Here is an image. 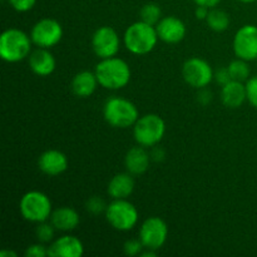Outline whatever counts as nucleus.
Masks as SVG:
<instances>
[{"label":"nucleus","instance_id":"obj_2","mask_svg":"<svg viewBox=\"0 0 257 257\" xmlns=\"http://www.w3.org/2000/svg\"><path fill=\"white\" fill-rule=\"evenodd\" d=\"M158 38L155 25L147 23L136 22L125 29L123 35V43L128 52L136 55H146L152 52L157 45Z\"/></svg>","mask_w":257,"mask_h":257},{"label":"nucleus","instance_id":"obj_29","mask_svg":"<svg viewBox=\"0 0 257 257\" xmlns=\"http://www.w3.org/2000/svg\"><path fill=\"white\" fill-rule=\"evenodd\" d=\"M25 256L27 257H47L49 256V251H48V246H45V243L39 242L33 243L29 247H27L25 250Z\"/></svg>","mask_w":257,"mask_h":257},{"label":"nucleus","instance_id":"obj_19","mask_svg":"<svg viewBox=\"0 0 257 257\" xmlns=\"http://www.w3.org/2000/svg\"><path fill=\"white\" fill-rule=\"evenodd\" d=\"M135 187L136 182L132 173H117L108 182L107 193L112 200H123V198H128L132 195Z\"/></svg>","mask_w":257,"mask_h":257},{"label":"nucleus","instance_id":"obj_20","mask_svg":"<svg viewBox=\"0 0 257 257\" xmlns=\"http://www.w3.org/2000/svg\"><path fill=\"white\" fill-rule=\"evenodd\" d=\"M247 100L246 84L238 80H231L221 88V102L231 109L240 108Z\"/></svg>","mask_w":257,"mask_h":257},{"label":"nucleus","instance_id":"obj_16","mask_svg":"<svg viewBox=\"0 0 257 257\" xmlns=\"http://www.w3.org/2000/svg\"><path fill=\"white\" fill-rule=\"evenodd\" d=\"M29 67L34 74L39 77H48L54 73L57 68V60L49 49L38 48L30 53Z\"/></svg>","mask_w":257,"mask_h":257},{"label":"nucleus","instance_id":"obj_26","mask_svg":"<svg viewBox=\"0 0 257 257\" xmlns=\"http://www.w3.org/2000/svg\"><path fill=\"white\" fill-rule=\"evenodd\" d=\"M107 206L108 205L104 202V200L102 197H99V196H92L85 202V210L90 215L98 216L100 213H105Z\"/></svg>","mask_w":257,"mask_h":257},{"label":"nucleus","instance_id":"obj_25","mask_svg":"<svg viewBox=\"0 0 257 257\" xmlns=\"http://www.w3.org/2000/svg\"><path fill=\"white\" fill-rule=\"evenodd\" d=\"M54 233L55 227L52 225V222H40L38 223L37 228H35V236H37L38 241L43 243L53 242L54 241Z\"/></svg>","mask_w":257,"mask_h":257},{"label":"nucleus","instance_id":"obj_11","mask_svg":"<svg viewBox=\"0 0 257 257\" xmlns=\"http://www.w3.org/2000/svg\"><path fill=\"white\" fill-rule=\"evenodd\" d=\"M92 49L99 59L115 57L119 52L120 38L115 29L108 25L98 28L92 35Z\"/></svg>","mask_w":257,"mask_h":257},{"label":"nucleus","instance_id":"obj_5","mask_svg":"<svg viewBox=\"0 0 257 257\" xmlns=\"http://www.w3.org/2000/svg\"><path fill=\"white\" fill-rule=\"evenodd\" d=\"M166 133V123L161 115L148 113L137 119L133 125V137L137 145L152 148L163 140Z\"/></svg>","mask_w":257,"mask_h":257},{"label":"nucleus","instance_id":"obj_3","mask_svg":"<svg viewBox=\"0 0 257 257\" xmlns=\"http://www.w3.org/2000/svg\"><path fill=\"white\" fill-rule=\"evenodd\" d=\"M32 38L18 28H9L0 35V58L7 63H18L29 58Z\"/></svg>","mask_w":257,"mask_h":257},{"label":"nucleus","instance_id":"obj_9","mask_svg":"<svg viewBox=\"0 0 257 257\" xmlns=\"http://www.w3.org/2000/svg\"><path fill=\"white\" fill-rule=\"evenodd\" d=\"M30 38L33 44L38 48H50L59 44L63 38V27L58 20L52 18H44L33 25L30 30Z\"/></svg>","mask_w":257,"mask_h":257},{"label":"nucleus","instance_id":"obj_24","mask_svg":"<svg viewBox=\"0 0 257 257\" xmlns=\"http://www.w3.org/2000/svg\"><path fill=\"white\" fill-rule=\"evenodd\" d=\"M140 18L142 22L151 25H157L158 22L162 19V9L156 3H147L143 5L140 10Z\"/></svg>","mask_w":257,"mask_h":257},{"label":"nucleus","instance_id":"obj_27","mask_svg":"<svg viewBox=\"0 0 257 257\" xmlns=\"http://www.w3.org/2000/svg\"><path fill=\"white\" fill-rule=\"evenodd\" d=\"M145 250V246H143L142 241L140 238H131L127 240L123 245V251L127 256H140L141 252Z\"/></svg>","mask_w":257,"mask_h":257},{"label":"nucleus","instance_id":"obj_36","mask_svg":"<svg viewBox=\"0 0 257 257\" xmlns=\"http://www.w3.org/2000/svg\"><path fill=\"white\" fill-rule=\"evenodd\" d=\"M140 256H142V257H156V256H157V251L151 250V248H145V250L141 252Z\"/></svg>","mask_w":257,"mask_h":257},{"label":"nucleus","instance_id":"obj_22","mask_svg":"<svg viewBox=\"0 0 257 257\" xmlns=\"http://www.w3.org/2000/svg\"><path fill=\"white\" fill-rule=\"evenodd\" d=\"M205 22L207 23V27L210 28L211 30H213V32L216 33H222L228 29L231 19L230 15H228L225 10L212 8V9H210V13H208Z\"/></svg>","mask_w":257,"mask_h":257},{"label":"nucleus","instance_id":"obj_31","mask_svg":"<svg viewBox=\"0 0 257 257\" xmlns=\"http://www.w3.org/2000/svg\"><path fill=\"white\" fill-rule=\"evenodd\" d=\"M215 80L217 82V84H220L221 87L225 84H227L228 82H231L232 80V78H231V74L230 72H228V68H220V69H217L215 72Z\"/></svg>","mask_w":257,"mask_h":257},{"label":"nucleus","instance_id":"obj_23","mask_svg":"<svg viewBox=\"0 0 257 257\" xmlns=\"http://www.w3.org/2000/svg\"><path fill=\"white\" fill-rule=\"evenodd\" d=\"M228 72H230L232 80H238V82H247L250 78L251 69L248 67L247 60H243L237 58V59L232 60L230 64L227 65Z\"/></svg>","mask_w":257,"mask_h":257},{"label":"nucleus","instance_id":"obj_18","mask_svg":"<svg viewBox=\"0 0 257 257\" xmlns=\"http://www.w3.org/2000/svg\"><path fill=\"white\" fill-rule=\"evenodd\" d=\"M50 222L57 231L70 232L74 231L80 223V216L77 210L69 206H62L53 210L50 216Z\"/></svg>","mask_w":257,"mask_h":257},{"label":"nucleus","instance_id":"obj_13","mask_svg":"<svg viewBox=\"0 0 257 257\" xmlns=\"http://www.w3.org/2000/svg\"><path fill=\"white\" fill-rule=\"evenodd\" d=\"M156 30L160 40L167 44H178L185 39L187 34V28L183 20L175 15L163 17L156 25Z\"/></svg>","mask_w":257,"mask_h":257},{"label":"nucleus","instance_id":"obj_30","mask_svg":"<svg viewBox=\"0 0 257 257\" xmlns=\"http://www.w3.org/2000/svg\"><path fill=\"white\" fill-rule=\"evenodd\" d=\"M10 7L18 13L30 12L37 4V0H8Z\"/></svg>","mask_w":257,"mask_h":257},{"label":"nucleus","instance_id":"obj_14","mask_svg":"<svg viewBox=\"0 0 257 257\" xmlns=\"http://www.w3.org/2000/svg\"><path fill=\"white\" fill-rule=\"evenodd\" d=\"M69 161L65 153L58 150L44 151L38 158V168L47 176H59L68 170Z\"/></svg>","mask_w":257,"mask_h":257},{"label":"nucleus","instance_id":"obj_7","mask_svg":"<svg viewBox=\"0 0 257 257\" xmlns=\"http://www.w3.org/2000/svg\"><path fill=\"white\" fill-rule=\"evenodd\" d=\"M105 220L110 227L120 232H127L133 230L140 220V213L137 207L132 202L123 198V200H113L108 203L105 210Z\"/></svg>","mask_w":257,"mask_h":257},{"label":"nucleus","instance_id":"obj_21","mask_svg":"<svg viewBox=\"0 0 257 257\" xmlns=\"http://www.w3.org/2000/svg\"><path fill=\"white\" fill-rule=\"evenodd\" d=\"M98 85H99V82H98L95 72H90V70L78 72L70 83L73 94L79 98L90 97L95 92Z\"/></svg>","mask_w":257,"mask_h":257},{"label":"nucleus","instance_id":"obj_4","mask_svg":"<svg viewBox=\"0 0 257 257\" xmlns=\"http://www.w3.org/2000/svg\"><path fill=\"white\" fill-rule=\"evenodd\" d=\"M103 117L113 128H130L140 118L138 108L130 99L122 97H110L103 105Z\"/></svg>","mask_w":257,"mask_h":257},{"label":"nucleus","instance_id":"obj_15","mask_svg":"<svg viewBox=\"0 0 257 257\" xmlns=\"http://www.w3.org/2000/svg\"><path fill=\"white\" fill-rule=\"evenodd\" d=\"M48 251L49 257H80L84 253V245L75 236L64 235L55 238Z\"/></svg>","mask_w":257,"mask_h":257},{"label":"nucleus","instance_id":"obj_1","mask_svg":"<svg viewBox=\"0 0 257 257\" xmlns=\"http://www.w3.org/2000/svg\"><path fill=\"white\" fill-rule=\"evenodd\" d=\"M94 72L100 87L109 90H118L127 87L132 77L130 64L117 57L100 59Z\"/></svg>","mask_w":257,"mask_h":257},{"label":"nucleus","instance_id":"obj_32","mask_svg":"<svg viewBox=\"0 0 257 257\" xmlns=\"http://www.w3.org/2000/svg\"><path fill=\"white\" fill-rule=\"evenodd\" d=\"M151 158H152V161H155V162H162V161H165L166 158V152L163 148L158 147V146H155V147H152V150H151Z\"/></svg>","mask_w":257,"mask_h":257},{"label":"nucleus","instance_id":"obj_8","mask_svg":"<svg viewBox=\"0 0 257 257\" xmlns=\"http://www.w3.org/2000/svg\"><path fill=\"white\" fill-rule=\"evenodd\" d=\"M183 80L187 83L190 87L196 89H202L211 84L215 79V72L207 60L198 57H192L186 60L182 65Z\"/></svg>","mask_w":257,"mask_h":257},{"label":"nucleus","instance_id":"obj_28","mask_svg":"<svg viewBox=\"0 0 257 257\" xmlns=\"http://www.w3.org/2000/svg\"><path fill=\"white\" fill-rule=\"evenodd\" d=\"M246 92H247L248 103L257 109V75L248 78L246 82Z\"/></svg>","mask_w":257,"mask_h":257},{"label":"nucleus","instance_id":"obj_35","mask_svg":"<svg viewBox=\"0 0 257 257\" xmlns=\"http://www.w3.org/2000/svg\"><path fill=\"white\" fill-rule=\"evenodd\" d=\"M196 5H201V7H207L210 9L216 8L221 3V0H193Z\"/></svg>","mask_w":257,"mask_h":257},{"label":"nucleus","instance_id":"obj_10","mask_svg":"<svg viewBox=\"0 0 257 257\" xmlns=\"http://www.w3.org/2000/svg\"><path fill=\"white\" fill-rule=\"evenodd\" d=\"M168 237V226L158 216L146 218L140 227V240L145 248L158 251L166 243Z\"/></svg>","mask_w":257,"mask_h":257},{"label":"nucleus","instance_id":"obj_12","mask_svg":"<svg viewBox=\"0 0 257 257\" xmlns=\"http://www.w3.org/2000/svg\"><path fill=\"white\" fill-rule=\"evenodd\" d=\"M233 53L237 58L247 62L257 60V27L246 24L236 32L232 42Z\"/></svg>","mask_w":257,"mask_h":257},{"label":"nucleus","instance_id":"obj_38","mask_svg":"<svg viewBox=\"0 0 257 257\" xmlns=\"http://www.w3.org/2000/svg\"><path fill=\"white\" fill-rule=\"evenodd\" d=\"M236 2L243 3V4H251V3H255L257 0H236Z\"/></svg>","mask_w":257,"mask_h":257},{"label":"nucleus","instance_id":"obj_6","mask_svg":"<svg viewBox=\"0 0 257 257\" xmlns=\"http://www.w3.org/2000/svg\"><path fill=\"white\" fill-rule=\"evenodd\" d=\"M19 210L23 218L33 223L45 222L50 220L53 212L49 196L40 191H29L20 198Z\"/></svg>","mask_w":257,"mask_h":257},{"label":"nucleus","instance_id":"obj_33","mask_svg":"<svg viewBox=\"0 0 257 257\" xmlns=\"http://www.w3.org/2000/svg\"><path fill=\"white\" fill-rule=\"evenodd\" d=\"M198 90H200V93H198V102L202 105H207L212 100V93L206 89V88Z\"/></svg>","mask_w":257,"mask_h":257},{"label":"nucleus","instance_id":"obj_17","mask_svg":"<svg viewBox=\"0 0 257 257\" xmlns=\"http://www.w3.org/2000/svg\"><path fill=\"white\" fill-rule=\"evenodd\" d=\"M151 153L143 146H136L128 150L124 157V166L127 172L133 176L143 175L148 171L151 165Z\"/></svg>","mask_w":257,"mask_h":257},{"label":"nucleus","instance_id":"obj_37","mask_svg":"<svg viewBox=\"0 0 257 257\" xmlns=\"http://www.w3.org/2000/svg\"><path fill=\"white\" fill-rule=\"evenodd\" d=\"M17 252L13 250H3L0 252V257H17Z\"/></svg>","mask_w":257,"mask_h":257},{"label":"nucleus","instance_id":"obj_34","mask_svg":"<svg viewBox=\"0 0 257 257\" xmlns=\"http://www.w3.org/2000/svg\"><path fill=\"white\" fill-rule=\"evenodd\" d=\"M208 13H210V8L207 7H201V5H197V8H196V18H197L198 20H206V18H207Z\"/></svg>","mask_w":257,"mask_h":257}]
</instances>
